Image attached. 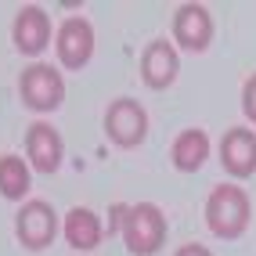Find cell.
I'll list each match as a JSON object with an SVG mask.
<instances>
[{"mask_svg": "<svg viewBox=\"0 0 256 256\" xmlns=\"http://www.w3.org/2000/svg\"><path fill=\"white\" fill-rule=\"evenodd\" d=\"M112 224L126 238L130 252H138V256L156 252L162 246V238H166V220L156 206H148V202H141V206H116Z\"/></svg>", "mask_w": 256, "mask_h": 256, "instance_id": "1", "label": "cell"}, {"mask_svg": "<svg viewBox=\"0 0 256 256\" xmlns=\"http://www.w3.org/2000/svg\"><path fill=\"white\" fill-rule=\"evenodd\" d=\"M206 220L224 238L242 234L246 220H249V195L238 184H216L210 192V202H206Z\"/></svg>", "mask_w": 256, "mask_h": 256, "instance_id": "2", "label": "cell"}, {"mask_svg": "<svg viewBox=\"0 0 256 256\" xmlns=\"http://www.w3.org/2000/svg\"><path fill=\"white\" fill-rule=\"evenodd\" d=\"M22 98H26V105H32V108H54L58 101H62V94H65V83H62V76H58V69L54 65H44V62H36V65H29V69L22 72Z\"/></svg>", "mask_w": 256, "mask_h": 256, "instance_id": "3", "label": "cell"}, {"mask_svg": "<svg viewBox=\"0 0 256 256\" xmlns=\"http://www.w3.org/2000/svg\"><path fill=\"white\" fill-rule=\"evenodd\" d=\"M105 130L119 144H138L144 138V130H148V116H144V108L134 98H119L105 112Z\"/></svg>", "mask_w": 256, "mask_h": 256, "instance_id": "4", "label": "cell"}, {"mask_svg": "<svg viewBox=\"0 0 256 256\" xmlns=\"http://www.w3.org/2000/svg\"><path fill=\"white\" fill-rule=\"evenodd\" d=\"M94 50V29L87 18H65L62 29H58V54L65 65H72V69H80L83 62L90 58Z\"/></svg>", "mask_w": 256, "mask_h": 256, "instance_id": "5", "label": "cell"}, {"mask_svg": "<svg viewBox=\"0 0 256 256\" xmlns=\"http://www.w3.org/2000/svg\"><path fill=\"white\" fill-rule=\"evenodd\" d=\"M220 159L238 177L252 174L256 170V134L246 130V126H231L224 134V141H220Z\"/></svg>", "mask_w": 256, "mask_h": 256, "instance_id": "6", "label": "cell"}, {"mask_svg": "<svg viewBox=\"0 0 256 256\" xmlns=\"http://www.w3.org/2000/svg\"><path fill=\"white\" fill-rule=\"evenodd\" d=\"M174 36L184 44V47H206L210 36H213V18H210V11L202 8V4H184L177 14H174Z\"/></svg>", "mask_w": 256, "mask_h": 256, "instance_id": "7", "label": "cell"}, {"mask_svg": "<svg viewBox=\"0 0 256 256\" xmlns=\"http://www.w3.org/2000/svg\"><path fill=\"white\" fill-rule=\"evenodd\" d=\"M18 238L32 249L47 246L54 238V210L47 202H26L18 210Z\"/></svg>", "mask_w": 256, "mask_h": 256, "instance_id": "8", "label": "cell"}, {"mask_svg": "<svg viewBox=\"0 0 256 256\" xmlns=\"http://www.w3.org/2000/svg\"><path fill=\"white\" fill-rule=\"evenodd\" d=\"M26 152L36 170H44V174H50L58 162H62V138L58 130L50 123H32L29 134H26Z\"/></svg>", "mask_w": 256, "mask_h": 256, "instance_id": "9", "label": "cell"}, {"mask_svg": "<svg viewBox=\"0 0 256 256\" xmlns=\"http://www.w3.org/2000/svg\"><path fill=\"white\" fill-rule=\"evenodd\" d=\"M141 72L152 87H166L177 76V50L170 40H152L141 54Z\"/></svg>", "mask_w": 256, "mask_h": 256, "instance_id": "10", "label": "cell"}, {"mask_svg": "<svg viewBox=\"0 0 256 256\" xmlns=\"http://www.w3.org/2000/svg\"><path fill=\"white\" fill-rule=\"evenodd\" d=\"M47 36H50V22H47L44 8L26 4L18 11V18H14V44L22 50H29V54H36V50H44Z\"/></svg>", "mask_w": 256, "mask_h": 256, "instance_id": "11", "label": "cell"}, {"mask_svg": "<svg viewBox=\"0 0 256 256\" xmlns=\"http://www.w3.org/2000/svg\"><path fill=\"white\" fill-rule=\"evenodd\" d=\"M65 238L76 246V249H94L101 242V224H98V216L94 210H69V216H65Z\"/></svg>", "mask_w": 256, "mask_h": 256, "instance_id": "12", "label": "cell"}, {"mask_svg": "<svg viewBox=\"0 0 256 256\" xmlns=\"http://www.w3.org/2000/svg\"><path fill=\"white\" fill-rule=\"evenodd\" d=\"M210 156V138L202 130H180L177 134V141H174V162L180 166V170H195L202 159Z\"/></svg>", "mask_w": 256, "mask_h": 256, "instance_id": "13", "label": "cell"}, {"mask_svg": "<svg viewBox=\"0 0 256 256\" xmlns=\"http://www.w3.org/2000/svg\"><path fill=\"white\" fill-rule=\"evenodd\" d=\"M0 192L8 198H18L29 192V166L18 156H4L0 159Z\"/></svg>", "mask_w": 256, "mask_h": 256, "instance_id": "14", "label": "cell"}, {"mask_svg": "<svg viewBox=\"0 0 256 256\" xmlns=\"http://www.w3.org/2000/svg\"><path fill=\"white\" fill-rule=\"evenodd\" d=\"M242 105H246V116L256 123V72L246 80V90H242Z\"/></svg>", "mask_w": 256, "mask_h": 256, "instance_id": "15", "label": "cell"}, {"mask_svg": "<svg viewBox=\"0 0 256 256\" xmlns=\"http://www.w3.org/2000/svg\"><path fill=\"white\" fill-rule=\"evenodd\" d=\"M174 256H213V252H210L206 246H198V242H188V246H180Z\"/></svg>", "mask_w": 256, "mask_h": 256, "instance_id": "16", "label": "cell"}]
</instances>
